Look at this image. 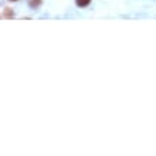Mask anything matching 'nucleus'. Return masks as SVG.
Instances as JSON below:
<instances>
[{
	"mask_svg": "<svg viewBox=\"0 0 156 156\" xmlns=\"http://www.w3.org/2000/svg\"><path fill=\"white\" fill-rule=\"evenodd\" d=\"M90 2H92V0H76V5L79 6V7H86Z\"/></svg>",
	"mask_w": 156,
	"mask_h": 156,
	"instance_id": "obj_1",
	"label": "nucleus"
},
{
	"mask_svg": "<svg viewBox=\"0 0 156 156\" xmlns=\"http://www.w3.org/2000/svg\"><path fill=\"white\" fill-rule=\"evenodd\" d=\"M40 3H42V0H32V2H30V6L34 7V6H39Z\"/></svg>",
	"mask_w": 156,
	"mask_h": 156,
	"instance_id": "obj_2",
	"label": "nucleus"
},
{
	"mask_svg": "<svg viewBox=\"0 0 156 156\" xmlns=\"http://www.w3.org/2000/svg\"><path fill=\"white\" fill-rule=\"evenodd\" d=\"M12 2H16V0H12Z\"/></svg>",
	"mask_w": 156,
	"mask_h": 156,
	"instance_id": "obj_3",
	"label": "nucleus"
}]
</instances>
